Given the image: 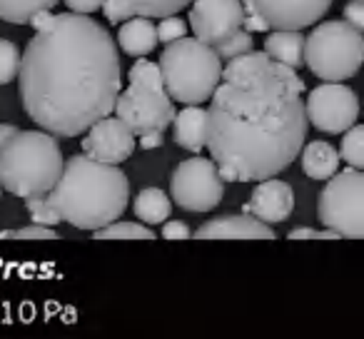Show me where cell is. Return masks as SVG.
<instances>
[{
	"label": "cell",
	"instance_id": "cell-1",
	"mask_svg": "<svg viewBox=\"0 0 364 339\" xmlns=\"http://www.w3.org/2000/svg\"><path fill=\"white\" fill-rule=\"evenodd\" d=\"M302 90L297 72L264 53L228 60L210 95L205 140L225 183H259L297 160L307 135Z\"/></svg>",
	"mask_w": 364,
	"mask_h": 339
},
{
	"label": "cell",
	"instance_id": "cell-2",
	"mask_svg": "<svg viewBox=\"0 0 364 339\" xmlns=\"http://www.w3.org/2000/svg\"><path fill=\"white\" fill-rule=\"evenodd\" d=\"M28 23L38 33L21 55L23 107L50 135L77 137L110 115L122 90L115 41L85 13L43 11Z\"/></svg>",
	"mask_w": 364,
	"mask_h": 339
},
{
	"label": "cell",
	"instance_id": "cell-3",
	"mask_svg": "<svg viewBox=\"0 0 364 339\" xmlns=\"http://www.w3.org/2000/svg\"><path fill=\"white\" fill-rule=\"evenodd\" d=\"M48 198L68 225L77 230H97L115 222L125 212L130 183L117 165L75 155L63 162V173Z\"/></svg>",
	"mask_w": 364,
	"mask_h": 339
},
{
	"label": "cell",
	"instance_id": "cell-4",
	"mask_svg": "<svg viewBox=\"0 0 364 339\" xmlns=\"http://www.w3.org/2000/svg\"><path fill=\"white\" fill-rule=\"evenodd\" d=\"M63 152L50 132L18 127L0 147V188L16 198L48 195L63 173Z\"/></svg>",
	"mask_w": 364,
	"mask_h": 339
},
{
	"label": "cell",
	"instance_id": "cell-5",
	"mask_svg": "<svg viewBox=\"0 0 364 339\" xmlns=\"http://www.w3.org/2000/svg\"><path fill=\"white\" fill-rule=\"evenodd\" d=\"M157 68L170 100L182 105H200L210 100L223 77V60L218 53L188 36L167 43Z\"/></svg>",
	"mask_w": 364,
	"mask_h": 339
},
{
	"label": "cell",
	"instance_id": "cell-6",
	"mask_svg": "<svg viewBox=\"0 0 364 339\" xmlns=\"http://www.w3.org/2000/svg\"><path fill=\"white\" fill-rule=\"evenodd\" d=\"M127 90L117 92L115 112L132 135H147V132H165V127L175 117V105L162 85V75L157 63H150L145 58L135 63L127 70Z\"/></svg>",
	"mask_w": 364,
	"mask_h": 339
},
{
	"label": "cell",
	"instance_id": "cell-7",
	"mask_svg": "<svg viewBox=\"0 0 364 339\" xmlns=\"http://www.w3.org/2000/svg\"><path fill=\"white\" fill-rule=\"evenodd\" d=\"M364 38L344 21H327L304 38V63L324 82H344L362 68Z\"/></svg>",
	"mask_w": 364,
	"mask_h": 339
},
{
	"label": "cell",
	"instance_id": "cell-8",
	"mask_svg": "<svg viewBox=\"0 0 364 339\" xmlns=\"http://www.w3.org/2000/svg\"><path fill=\"white\" fill-rule=\"evenodd\" d=\"M317 215L327 230L339 237H364V175L362 170H344L329 178L327 188L319 193Z\"/></svg>",
	"mask_w": 364,
	"mask_h": 339
},
{
	"label": "cell",
	"instance_id": "cell-9",
	"mask_svg": "<svg viewBox=\"0 0 364 339\" xmlns=\"http://www.w3.org/2000/svg\"><path fill=\"white\" fill-rule=\"evenodd\" d=\"M172 200L188 212H208L223 203L225 180L215 160L190 157L175 167L170 180Z\"/></svg>",
	"mask_w": 364,
	"mask_h": 339
},
{
	"label": "cell",
	"instance_id": "cell-10",
	"mask_svg": "<svg viewBox=\"0 0 364 339\" xmlns=\"http://www.w3.org/2000/svg\"><path fill=\"white\" fill-rule=\"evenodd\" d=\"M245 31H302L329 11L332 0H240Z\"/></svg>",
	"mask_w": 364,
	"mask_h": 339
},
{
	"label": "cell",
	"instance_id": "cell-11",
	"mask_svg": "<svg viewBox=\"0 0 364 339\" xmlns=\"http://www.w3.org/2000/svg\"><path fill=\"white\" fill-rule=\"evenodd\" d=\"M304 115L317 130L329 132V135H342L347 127L357 122L359 100L352 87L342 85V82H324V85L309 90Z\"/></svg>",
	"mask_w": 364,
	"mask_h": 339
},
{
	"label": "cell",
	"instance_id": "cell-12",
	"mask_svg": "<svg viewBox=\"0 0 364 339\" xmlns=\"http://www.w3.org/2000/svg\"><path fill=\"white\" fill-rule=\"evenodd\" d=\"M245 6L240 0H193L190 8V28L195 38L205 45L215 48L225 38L242 31Z\"/></svg>",
	"mask_w": 364,
	"mask_h": 339
},
{
	"label": "cell",
	"instance_id": "cell-13",
	"mask_svg": "<svg viewBox=\"0 0 364 339\" xmlns=\"http://www.w3.org/2000/svg\"><path fill=\"white\" fill-rule=\"evenodd\" d=\"M82 155L90 160L120 165L135 152V135L120 117H100L87 127V135L82 137Z\"/></svg>",
	"mask_w": 364,
	"mask_h": 339
},
{
	"label": "cell",
	"instance_id": "cell-14",
	"mask_svg": "<svg viewBox=\"0 0 364 339\" xmlns=\"http://www.w3.org/2000/svg\"><path fill=\"white\" fill-rule=\"evenodd\" d=\"M242 210L267 225L284 222L294 210V193L287 183L277 178L259 180V185L252 190Z\"/></svg>",
	"mask_w": 364,
	"mask_h": 339
},
{
	"label": "cell",
	"instance_id": "cell-15",
	"mask_svg": "<svg viewBox=\"0 0 364 339\" xmlns=\"http://www.w3.org/2000/svg\"><path fill=\"white\" fill-rule=\"evenodd\" d=\"M198 240H274V230L252 215H225L200 225L193 232Z\"/></svg>",
	"mask_w": 364,
	"mask_h": 339
},
{
	"label": "cell",
	"instance_id": "cell-16",
	"mask_svg": "<svg viewBox=\"0 0 364 339\" xmlns=\"http://www.w3.org/2000/svg\"><path fill=\"white\" fill-rule=\"evenodd\" d=\"M193 0H105L102 3V13L112 26H120L122 21L132 16L142 18H165L172 13L182 11L190 6Z\"/></svg>",
	"mask_w": 364,
	"mask_h": 339
},
{
	"label": "cell",
	"instance_id": "cell-17",
	"mask_svg": "<svg viewBox=\"0 0 364 339\" xmlns=\"http://www.w3.org/2000/svg\"><path fill=\"white\" fill-rule=\"evenodd\" d=\"M175 130V142L180 147L190 152H200L205 147V140H208V110L198 105H188L185 110L175 112L170 122Z\"/></svg>",
	"mask_w": 364,
	"mask_h": 339
},
{
	"label": "cell",
	"instance_id": "cell-18",
	"mask_svg": "<svg viewBox=\"0 0 364 339\" xmlns=\"http://www.w3.org/2000/svg\"><path fill=\"white\" fill-rule=\"evenodd\" d=\"M117 43L120 48L132 58H145L147 53L155 50L157 45V31L150 23V18L132 16L122 21L120 31H117Z\"/></svg>",
	"mask_w": 364,
	"mask_h": 339
},
{
	"label": "cell",
	"instance_id": "cell-19",
	"mask_svg": "<svg viewBox=\"0 0 364 339\" xmlns=\"http://www.w3.org/2000/svg\"><path fill=\"white\" fill-rule=\"evenodd\" d=\"M264 55L297 70L304 65V36L299 31H272L264 38Z\"/></svg>",
	"mask_w": 364,
	"mask_h": 339
},
{
	"label": "cell",
	"instance_id": "cell-20",
	"mask_svg": "<svg viewBox=\"0 0 364 339\" xmlns=\"http://www.w3.org/2000/svg\"><path fill=\"white\" fill-rule=\"evenodd\" d=\"M302 170L312 180H329L339 170V152L329 142L314 140L307 147L302 145Z\"/></svg>",
	"mask_w": 364,
	"mask_h": 339
},
{
	"label": "cell",
	"instance_id": "cell-21",
	"mask_svg": "<svg viewBox=\"0 0 364 339\" xmlns=\"http://www.w3.org/2000/svg\"><path fill=\"white\" fill-rule=\"evenodd\" d=\"M135 210L137 220L145 225H162L172 212V205H170V198L165 195V190L160 188H145L140 190V195L135 198Z\"/></svg>",
	"mask_w": 364,
	"mask_h": 339
},
{
	"label": "cell",
	"instance_id": "cell-22",
	"mask_svg": "<svg viewBox=\"0 0 364 339\" xmlns=\"http://www.w3.org/2000/svg\"><path fill=\"white\" fill-rule=\"evenodd\" d=\"M60 0H0V21L23 26L43 11H53Z\"/></svg>",
	"mask_w": 364,
	"mask_h": 339
},
{
	"label": "cell",
	"instance_id": "cell-23",
	"mask_svg": "<svg viewBox=\"0 0 364 339\" xmlns=\"http://www.w3.org/2000/svg\"><path fill=\"white\" fill-rule=\"evenodd\" d=\"M339 160H344L354 170L364 167V127L354 122L352 127H347L342 135V145H339Z\"/></svg>",
	"mask_w": 364,
	"mask_h": 339
},
{
	"label": "cell",
	"instance_id": "cell-24",
	"mask_svg": "<svg viewBox=\"0 0 364 339\" xmlns=\"http://www.w3.org/2000/svg\"><path fill=\"white\" fill-rule=\"evenodd\" d=\"M95 240H155V232L137 222H110L105 227L92 230Z\"/></svg>",
	"mask_w": 364,
	"mask_h": 339
},
{
	"label": "cell",
	"instance_id": "cell-25",
	"mask_svg": "<svg viewBox=\"0 0 364 339\" xmlns=\"http://www.w3.org/2000/svg\"><path fill=\"white\" fill-rule=\"evenodd\" d=\"M26 210L31 212L33 222L36 225H48V227H55L60 220V212L55 210L53 200L48 195H38V198H26Z\"/></svg>",
	"mask_w": 364,
	"mask_h": 339
},
{
	"label": "cell",
	"instance_id": "cell-26",
	"mask_svg": "<svg viewBox=\"0 0 364 339\" xmlns=\"http://www.w3.org/2000/svg\"><path fill=\"white\" fill-rule=\"evenodd\" d=\"M252 48H255L252 33L245 31V28H242V31H237L235 36H230V38H225L223 43H218V45H215L213 50L220 55V60H232V58L250 53Z\"/></svg>",
	"mask_w": 364,
	"mask_h": 339
},
{
	"label": "cell",
	"instance_id": "cell-27",
	"mask_svg": "<svg viewBox=\"0 0 364 339\" xmlns=\"http://www.w3.org/2000/svg\"><path fill=\"white\" fill-rule=\"evenodd\" d=\"M18 70H21V50L16 43L0 38V85L16 80Z\"/></svg>",
	"mask_w": 364,
	"mask_h": 339
},
{
	"label": "cell",
	"instance_id": "cell-28",
	"mask_svg": "<svg viewBox=\"0 0 364 339\" xmlns=\"http://www.w3.org/2000/svg\"><path fill=\"white\" fill-rule=\"evenodd\" d=\"M157 31V43H162V45H167V43L177 41V38H185V33H188V26H185V21H182L180 16H165L160 18V26H155Z\"/></svg>",
	"mask_w": 364,
	"mask_h": 339
},
{
	"label": "cell",
	"instance_id": "cell-29",
	"mask_svg": "<svg viewBox=\"0 0 364 339\" xmlns=\"http://www.w3.org/2000/svg\"><path fill=\"white\" fill-rule=\"evenodd\" d=\"M0 240H58V232L48 225H31V227H21V230H3Z\"/></svg>",
	"mask_w": 364,
	"mask_h": 339
},
{
	"label": "cell",
	"instance_id": "cell-30",
	"mask_svg": "<svg viewBox=\"0 0 364 339\" xmlns=\"http://www.w3.org/2000/svg\"><path fill=\"white\" fill-rule=\"evenodd\" d=\"M344 23L354 28V31H364V0H349L344 6Z\"/></svg>",
	"mask_w": 364,
	"mask_h": 339
},
{
	"label": "cell",
	"instance_id": "cell-31",
	"mask_svg": "<svg viewBox=\"0 0 364 339\" xmlns=\"http://www.w3.org/2000/svg\"><path fill=\"white\" fill-rule=\"evenodd\" d=\"M289 240H339L334 230H312V227H297L287 235Z\"/></svg>",
	"mask_w": 364,
	"mask_h": 339
},
{
	"label": "cell",
	"instance_id": "cell-32",
	"mask_svg": "<svg viewBox=\"0 0 364 339\" xmlns=\"http://www.w3.org/2000/svg\"><path fill=\"white\" fill-rule=\"evenodd\" d=\"M165 227H162V237L165 240H188L193 237V232H190V227L185 222H180V220H165Z\"/></svg>",
	"mask_w": 364,
	"mask_h": 339
},
{
	"label": "cell",
	"instance_id": "cell-33",
	"mask_svg": "<svg viewBox=\"0 0 364 339\" xmlns=\"http://www.w3.org/2000/svg\"><path fill=\"white\" fill-rule=\"evenodd\" d=\"M102 3L105 0H65V8L70 13H95V11H100L102 8Z\"/></svg>",
	"mask_w": 364,
	"mask_h": 339
},
{
	"label": "cell",
	"instance_id": "cell-34",
	"mask_svg": "<svg viewBox=\"0 0 364 339\" xmlns=\"http://www.w3.org/2000/svg\"><path fill=\"white\" fill-rule=\"evenodd\" d=\"M162 145V132H147V135H140V147L142 150H155V147Z\"/></svg>",
	"mask_w": 364,
	"mask_h": 339
},
{
	"label": "cell",
	"instance_id": "cell-35",
	"mask_svg": "<svg viewBox=\"0 0 364 339\" xmlns=\"http://www.w3.org/2000/svg\"><path fill=\"white\" fill-rule=\"evenodd\" d=\"M16 130H18V127H16V125H11V122H0V147L6 145V140H8V137H11Z\"/></svg>",
	"mask_w": 364,
	"mask_h": 339
},
{
	"label": "cell",
	"instance_id": "cell-36",
	"mask_svg": "<svg viewBox=\"0 0 364 339\" xmlns=\"http://www.w3.org/2000/svg\"><path fill=\"white\" fill-rule=\"evenodd\" d=\"M0 193H3V188H0Z\"/></svg>",
	"mask_w": 364,
	"mask_h": 339
}]
</instances>
